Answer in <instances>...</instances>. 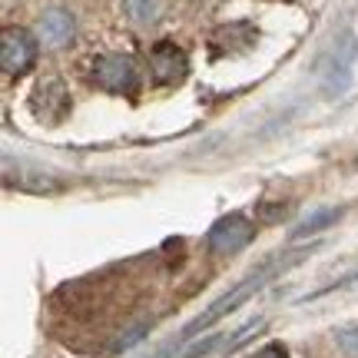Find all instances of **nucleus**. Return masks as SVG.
Here are the masks:
<instances>
[{
    "label": "nucleus",
    "instance_id": "4",
    "mask_svg": "<svg viewBox=\"0 0 358 358\" xmlns=\"http://www.w3.org/2000/svg\"><path fill=\"white\" fill-rule=\"evenodd\" d=\"M34 57H37V43L34 37L27 34V30H3V40H0V64H3V73H24L27 66L34 64Z\"/></svg>",
    "mask_w": 358,
    "mask_h": 358
},
{
    "label": "nucleus",
    "instance_id": "3",
    "mask_svg": "<svg viewBox=\"0 0 358 358\" xmlns=\"http://www.w3.org/2000/svg\"><path fill=\"white\" fill-rule=\"evenodd\" d=\"M252 236H256L252 222L245 216H239V213H232V216H222L209 229V249L216 256H232V252H239V249H245L252 243Z\"/></svg>",
    "mask_w": 358,
    "mask_h": 358
},
{
    "label": "nucleus",
    "instance_id": "9",
    "mask_svg": "<svg viewBox=\"0 0 358 358\" xmlns=\"http://www.w3.org/2000/svg\"><path fill=\"white\" fill-rule=\"evenodd\" d=\"M127 13L136 24H156L163 13V0H127Z\"/></svg>",
    "mask_w": 358,
    "mask_h": 358
},
{
    "label": "nucleus",
    "instance_id": "8",
    "mask_svg": "<svg viewBox=\"0 0 358 358\" xmlns=\"http://www.w3.org/2000/svg\"><path fill=\"white\" fill-rule=\"evenodd\" d=\"M338 216H342V209H335V206H329V209H319V213H312L306 222H299L292 236H295V239H302V236H308V232H319V229H325V226H332Z\"/></svg>",
    "mask_w": 358,
    "mask_h": 358
},
{
    "label": "nucleus",
    "instance_id": "6",
    "mask_svg": "<svg viewBox=\"0 0 358 358\" xmlns=\"http://www.w3.org/2000/svg\"><path fill=\"white\" fill-rule=\"evenodd\" d=\"M150 66H153L159 83H179L186 77V70H189V60H186V53L179 50L176 43H156L150 50Z\"/></svg>",
    "mask_w": 358,
    "mask_h": 358
},
{
    "label": "nucleus",
    "instance_id": "5",
    "mask_svg": "<svg viewBox=\"0 0 358 358\" xmlns=\"http://www.w3.org/2000/svg\"><path fill=\"white\" fill-rule=\"evenodd\" d=\"M355 53H358V40L352 34H342V37L335 40L332 53H329V83H325L329 93H342L345 90L348 70L355 64Z\"/></svg>",
    "mask_w": 358,
    "mask_h": 358
},
{
    "label": "nucleus",
    "instance_id": "10",
    "mask_svg": "<svg viewBox=\"0 0 358 358\" xmlns=\"http://www.w3.org/2000/svg\"><path fill=\"white\" fill-rule=\"evenodd\" d=\"M335 342L342 345V352H348L352 358H358V325H352V329H342V332L335 335Z\"/></svg>",
    "mask_w": 358,
    "mask_h": 358
},
{
    "label": "nucleus",
    "instance_id": "2",
    "mask_svg": "<svg viewBox=\"0 0 358 358\" xmlns=\"http://www.w3.org/2000/svg\"><path fill=\"white\" fill-rule=\"evenodd\" d=\"M93 80H96V87L110 90V93H123V96L136 93V83H140L133 60H129V57H116V53L100 57V60L93 64Z\"/></svg>",
    "mask_w": 358,
    "mask_h": 358
},
{
    "label": "nucleus",
    "instance_id": "7",
    "mask_svg": "<svg viewBox=\"0 0 358 358\" xmlns=\"http://www.w3.org/2000/svg\"><path fill=\"white\" fill-rule=\"evenodd\" d=\"M73 37V17L66 10H50L40 20V40L47 47H64L66 40Z\"/></svg>",
    "mask_w": 358,
    "mask_h": 358
},
{
    "label": "nucleus",
    "instance_id": "12",
    "mask_svg": "<svg viewBox=\"0 0 358 358\" xmlns=\"http://www.w3.org/2000/svg\"><path fill=\"white\" fill-rule=\"evenodd\" d=\"M252 358H285V352H282L279 345H268V348H262V352H256Z\"/></svg>",
    "mask_w": 358,
    "mask_h": 358
},
{
    "label": "nucleus",
    "instance_id": "11",
    "mask_svg": "<svg viewBox=\"0 0 358 358\" xmlns=\"http://www.w3.org/2000/svg\"><path fill=\"white\" fill-rule=\"evenodd\" d=\"M143 335H146V325H136L133 332H127V335H123V338H120V342H116V345H113V352H123V348L136 345V342H140Z\"/></svg>",
    "mask_w": 358,
    "mask_h": 358
},
{
    "label": "nucleus",
    "instance_id": "1",
    "mask_svg": "<svg viewBox=\"0 0 358 358\" xmlns=\"http://www.w3.org/2000/svg\"><path fill=\"white\" fill-rule=\"evenodd\" d=\"M302 256H306V249H302V252H289V256H279V259H272V262H266V266L259 268L256 275H249L245 282H239V285H236L232 292H226L222 299H216V302L206 308L199 319L189 322V325H186V332H182V338H189V335H196V332H203V329H209V325H213V322H219L222 315L236 312V308L243 306V302H245V299H249L252 292H259V289H262V285H266L272 275H279L282 268H289L292 262H299Z\"/></svg>",
    "mask_w": 358,
    "mask_h": 358
}]
</instances>
